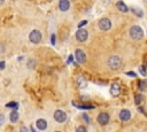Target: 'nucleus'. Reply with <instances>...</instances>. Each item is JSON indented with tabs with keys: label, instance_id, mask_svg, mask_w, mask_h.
I'll use <instances>...</instances> for the list:
<instances>
[{
	"label": "nucleus",
	"instance_id": "4be33fe9",
	"mask_svg": "<svg viewBox=\"0 0 147 132\" xmlns=\"http://www.w3.org/2000/svg\"><path fill=\"white\" fill-rule=\"evenodd\" d=\"M76 132H87V131H86L85 126H78V127L76 129Z\"/></svg>",
	"mask_w": 147,
	"mask_h": 132
},
{
	"label": "nucleus",
	"instance_id": "393cba45",
	"mask_svg": "<svg viewBox=\"0 0 147 132\" xmlns=\"http://www.w3.org/2000/svg\"><path fill=\"white\" fill-rule=\"evenodd\" d=\"M20 132H30V131H29V129H28V127L22 126V127H21V130H20Z\"/></svg>",
	"mask_w": 147,
	"mask_h": 132
},
{
	"label": "nucleus",
	"instance_id": "b1692460",
	"mask_svg": "<svg viewBox=\"0 0 147 132\" xmlns=\"http://www.w3.org/2000/svg\"><path fill=\"white\" fill-rule=\"evenodd\" d=\"M51 41H52V45H55V42H56V38H55V34H52V39H51Z\"/></svg>",
	"mask_w": 147,
	"mask_h": 132
},
{
	"label": "nucleus",
	"instance_id": "cd10ccee",
	"mask_svg": "<svg viewBox=\"0 0 147 132\" xmlns=\"http://www.w3.org/2000/svg\"><path fill=\"white\" fill-rule=\"evenodd\" d=\"M86 23H87V22H86V21H83V22H80V23H79V24H78V28H82V26H83V25H85V24H86Z\"/></svg>",
	"mask_w": 147,
	"mask_h": 132
},
{
	"label": "nucleus",
	"instance_id": "4468645a",
	"mask_svg": "<svg viewBox=\"0 0 147 132\" xmlns=\"http://www.w3.org/2000/svg\"><path fill=\"white\" fill-rule=\"evenodd\" d=\"M72 104H74L75 107L79 108V109H93V108H94V106H92V104H78V103H76V102H72Z\"/></svg>",
	"mask_w": 147,
	"mask_h": 132
},
{
	"label": "nucleus",
	"instance_id": "c756f323",
	"mask_svg": "<svg viewBox=\"0 0 147 132\" xmlns=\"http://www.w3.org/2000/svg\"><path fill=\"white\" fill-rule=\"evenodd\" d=\"M71 61H72V56H70V57H69V60H68V62H71Z\"/></svg>",
	"mask_w": 147,
	"mask_h": 132
},
{
	"label": "nucleus",
	"instance_id": "1a4fd4ad",
	"mask_svg": "<svg viewBox=\"0 0 147 132\" xmlns=\"http://www.w3.org/2000/svg\"><path fill=\"white\" fill-rule=\"evenodd\" d=\"M121 93V86L118 83H113V85L110 86V94L113 96H118Z\"/></svg>",
	"mask_w": 147,
	"mask_h": 132
},
{
	"label": "nucleus",
	"instance_id": "f3484780",
	"mask_svg": "<svg viewBox=\"0 0 147 132\" xmlns=\"http://www.w3.org/2000/svg\"><path fill=\"white\" fill-rule=\"evenodd\" d=\"M142 100H144V96H142V94H136L134 95V103L137 104V106H139L141 102H142Z\"/></svg>",
	"mask_w": 147,
	"mask_h": 132
},
{
	"label": "nucleus",
	"instance_id": "0eeeda50",
	"mask_svg": "<svg viewBox=\"0 0 147 132\" xmlns=\"http://www.w3.org/2000/svg\"><path fill=\"white\" fill-rule=\"evenodd\" d=\"M75 57L78 63H85L86 62V55L82 49H76L75 52Z\"/></svg>",
	"mask_w": 147,
	"mask_h": 132
},
{
	"label": "nucleus",
	"instance_id": "72a5a7b5",
	"mask_svg": "<svg viewBox=\"0 0 147 132\" xmlns=\"http://www.w3.org/2000/svg\"><path fill=\"white\" fill-rule=\"evenodd\" d=\"M55 132H59V131H55Z\"/></svg>",
	"mask_w": 147,
	"mask_h": 132
},
{
	"label": "nucleus",
	"instance_id": "20e7f679",
	"mask_svg": "<svg viewBox=\"0 0 147 132\" xmlns=\"http://www.w3.org/2000/svg\"><path fill=\"white\" fill-rule=\"evenodd\" d=\"M99 28H100L101 30H103V31L109 30V29L111 28V22H110V20L107 18V17L101 18V20L99 21Z\"/></svg>",
	"mask_w": 147,
	"mask_h": 132
},
{
	"label": "nucleus",
	"instance_id": "2f4dec72",
	"mask_svg": "<svg viewBox=\"0 0 147 132\" xmlns=\"http://www.w3.org/2000/svg\"><path fill=\"white\" fill-rule=\"evenodd\" d=\"M31 132H36V131H34V130H32V131H31Z\"/></svg>",
	"mask_w": 147,
	"mask_h": 132
},
{
	"label": "nucleus",
	"instance_id": "9b49d317",
	"mask_svg": "<svg viewBox=\"0 0 147 132\" xmlns=\"http://www.w3.org/2000/svg\"><path fill=\"white\" fill-rule=\"evenodd\" d=\"M116 7H117V9H118L119 11H122V13H127V11H129L127 6H126L123 1H117V2H116Z\"/></svg>",
	"mask_w": 147,
	"mask_h": 132
},
{
	"label": "nucleus",
	"instance_id": "f03ea898",
	"mask_svg": "<svg viewBox=\"0 0 147 132\" xmlns=\"http://www.w3.org/2000/svg\"><path fill=\"white\" fill-rule=\"evenodd\" d=\"M108 67L110 68V69H113V70H116V69H118L121 65H122V60H121V57L119 56H117V55H113V56H110L109 59H108Z\"/></svg>",
	"mask_w": 147,
	"mask_h": 132
},
{
	"label": "nucleus",
	"instance_id": "f257e3e1",
	"mask_svg": "<svg viewBox=\"0 0 147 132\" xmlns=\"http://www.w3.org/2000/svg\"><path fill=\"white\" fill-rule=\"evenodd\" d=\"M130 36H131L132 39L139 40V39H141L144 37V31L139 25H133L130 29Z\"/></svg>",
	"mask_w": 147,
	"mask_h": 132
},
{
	"label": "nucleus",
	"instance_id": "aec40b11",
	"mask_svg": "<svg viewBox=\"0 0 147 132\" xmlns=\"http://www.w3.org/2000/svg\"><path fill=\"white\" fill-rule=\"evenodd\" d=\"M139 72H140L142 76H146V75H147V70H146V67H144V65H140V67H139Z\"/></svg>",
	"mask_w": 147,
	"mask_h": 132
},
{
	"label": "nucleus",
	"instance_id": "9d476101",
	"mask_svg": "<svg viewBox=\"0 0 147 132\" xmlns=\"http://www.w3.org/2000/svg\"><path fill=\"white\" fill-rule=\"evenodd\" d=\"M119 118H121L123 122L129 121V119L131 118V112H130V110H127V109L121 110V112H119Z\"/></svg>",
	"mask_w": 147,
	"mask_h": 132
},
{
	"label": "nucleus",
	"instance_id": "a211bd4d",
	"mask_svg": "<svg viewBox=\"0 0 147 132\" xmlns=\"http://www.w3.org/2000/svg\"><path fill=\"white\" fill-rule=\"evenodd\" d=\"M146 87H147V81H146V80L139 81V90H140V91H145Z\"/></svg>",
	"mask_w": 147,
	"mask_h": 132
},
{
	"label": "nucleus",
	"instance_id": "a878e982",
	"mask_svg": "<svg viewBox=\"0 0 147 132\" xmlns=\"http://www.w3.org/2000/svg\"><path fill=\"white\" fill-rule=\"evenodd\" d=\"M3 122H5V116L2 114H0V125H2Z\"/></svg>",
	"mask_w": 147,
	"mask_h": 132
},
{
	"label": "nucleus",
	"instance_id": "7c9ffc66",
	"mask_svg": "<svg viewBox=\"0 0 147 132\" xmlns=\"http://www.w3.org/2000/svg\"><path fill=\"white\" fill-rule=\"evenodd\" d=\"M3 3V1H0V5H2Z\"/></svg>",
	"mask_w": 147,
	"mask_h": 132
},
{
	"label": "nucleus",
	"instance_id": "6e6552de",
	"mask_svg": "<svg viewBox=\"0 0 147 132\" xmlns=\"http://www.w3.org/2000/svg\"><path fill=\"white\" fill-rule=\"evenodd\" d=\"M109 122V115L106 112H101L98 115V123L100 125H106Z\"/></svg>",
	"mask_w": 147,
	"mask_h": 132
},
{
	"label": "nucleus",
	"instance_id": "ddd939ff",
	"mask_svg": "<svg viewBox=\"0 0 147 132\" xmlns=\"http://www.w3.org/2000/svg\"><path fill=\"white\" fill-rule=\"evenodd\" d=\"M59 7H60V9L62 11H67L69 9V7H70V2L68 0H61L60 3H59Z\"/></svg>",
	"mask_w": 147,
	"mask_h": 132
},
{
	"label": "nucleus",
	"instance_id": "c85d7f7f",
	"mask_svg": "<svg viewBox=\"0 0 147 132\" xmlns=\"http://www.w3.org/2000/svg\"><path fill=\"white\" fill-rule=\"evenodd\" d=\"M3 68H5V62L1 61V62H0V69H3Z\"/></svg>",
	"mask_w": 147,
	"mask_h": 132
},
{
	"label": "nucleus",
	"instance_id": "5701e85b",
	"mask_svg": "<svg viewBox=\"0 0 147 132\" xmlns=\"http://www.w3.org/2000/svg\"><path fill=\"white\" fill-rule=\"evenodd\" d=\"M83 118H84V121H85L86 123H90V118H88V116H87L85 112L83 114Z\"/></svg>",
	"mask_w": 147,
	"mask_h": 132
},
{
	"label": "nucleus",
	"instance_id": "2eb2a0df",
	"mask_svg": "<svg viewBox=\"0 0 147 132\" xmlns=\"http://www.w3.org/2000/svg\"><path fill=\"white\" fill-rule=\"evenodd\" d=\"M131 11H132L134 15L139 16V17H141V16L144 15V11H142V9H140V8H138V7H132V8H131Z\"/></svg>",
	"mask_w": 147,
	"mask_h": 132
},
{
	"label": "nucleus",
	"instance_id": "423d86ee",
	"mask_svg": "<svg viewBox=\"0 0 147 132\" xmlns=\"http://www.w3.org/2000/svg\"><path fill=\"white\" fill-rule=\"evenodd\" d=\"M88 37V33L85 29H79L77 32H76V39L80 42H84Z\"/></svg>",
	"mask_w": 147,
	"mask_h": 132
},
{
	"label": "nucleus",
	"instance_id": "473e14b6",
	"mask_svg": "<svg viewBox=\"0 0 147 132\" xmlns=\"http://www.w3.org/2000/svg\"><path fill=\"white\" fill-rule=\"evenodd\" d=\"M146 67H147V62H146Z\"/></svg>",
	"mask_w": 147,
	"mask_h": 132
},
{
	"label": "nucleus",
	"instance_id": "dca6fc26",
	"mask_svg": "<svg viewBox=\"0 0 147 132\" xmlns=\"http://www.w3.org/2000/svg\"><path fill=\"white\" fill-rule=\"evenodd\" d=\"M17 119H18V112L16 111V109H14V110L10 112V121H11L13 123H15V122H17Z\"/></svg>",
	"mask_w": 147,
	"mask_h": 132
},
{
	"label": "nucleus",
	"instance_id": "f8f14e48",
	"mask_svg": "<svg viewBox=\"0 0 147 132\" xmlns=\"http://www.w3.org/2000/svg\"><path fill=\"white\" fill-rule=\"evenodd\" d=\"M36 125H37V129H39V130H45V129L47 127V122H46L44 118H39V119H37Z\"/></svg>",
	"mask_w": 147,
	"mask_h": 132
},
{
	"label": "nucleus",
	"instance_id": "bb28decb",
	"mask_svg": "<svg viewBox=\"0 0 147 132\" xmlns=\"http://www.w3.org/2000/svg\"><path fill=\"white\" fill-rule=\"evenodd\" d=\"M126 75H127V76H131V77H137V75H136L134 72H132V71H129V72H126Z\"/></svg>",
	"mask_w": 147,
	"mask_h": 132
},
{
	"label": "nucleus",
	"instance_id": "39448f33",
	"mask_svg": "<svg viewBox=\"0 0 147 132\" xmlns=\"http://www.w3.org/2000/svg\"><path fill=\"white\" fill-rule=\"evenodd\" d=\"M54 119L59 123H63L67 121V114L63 110H55L54 112Z\"/></svg>",
	"mask_w": 147,
	"mask_h": 132
},
{
	"label": "nucleus",
	"instance_id": "412c9836",
	"mask_svg": "<svg viewBox=\"0 0 147 132\" xmlns=\"http://www.w3.org/2000/svg\"><path fill=\"white\" fill-rule=\"evenodd\" d=\"M6 107H8V108L10 107V108H14V109H16V108L18 107V104H17L16 102H9V103H7V104H6Z\"/></svg>",
	"mask_w": 147,
	"mask_h": 132
},
{
	"label": "nucleus",
	"instance_id": "6ab92c4d",
	"mask_svg": "<svg viewBox=\"0 0 147 132\" xmlns=\"http://www.w3.org/2000/svg\"><path fill=\"white\" fill-rule=\"evenodd\" d=\"M78 85H79V87H85V86H86L85 79L82 78V77H79V78H78Z\"/></svg>",
	"mask_w": 147,
	"mask_h": 132
},
{
	"label": "nucleus",
	"instance_id": "7ed1b4c3",
	"mask_svg": "<svg viewBox=\"0 0 147 132\" xmlns=\"http://www.w3.org/2000/svg\"><path fill=\"white\" fill-rule=\"evenodd\" d=\"M29 39L31 42L33 44H38L40 40H41V33L39 30H33L30 32V36H29Z\"/></svg>",
	"mask_w": 147,
	"mask_h": 132
}]
</instances>
